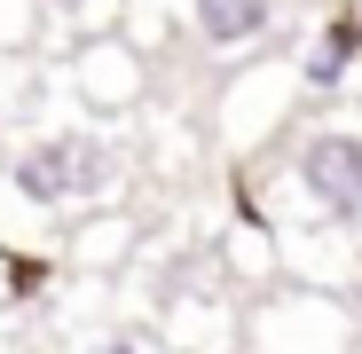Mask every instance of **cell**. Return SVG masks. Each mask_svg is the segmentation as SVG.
Wrapping results in <instances>:
<instances>
[{
    "mask_svg": "<svg viewBox=\"0 0 362 354\" xmlns=\"http://www.w3.org/2000/svg\"><path fill=\"white\" fill-rule=\"evenodd\" d=\"M299 110H308V95H299L291 47H268V55H252V64L221 71L213 95H205V142H213V165H221V173H252V165H268V158L291 142Z\"/></svg>",
    "mask_w": 362,
    "mask_h": 354,
    "instance_id": "obj_2",
    "label": "cell"
},
{
    "mask_svg": "<svg viewBox=\"0 0 362 354\" xmlns=\"http://www.w3.org/2000/svg\"><path fill=\"white\" fill-rule=\"evenodd\" d=\"M0 55H47V8L40 0H0Z\"/></svg>",
    "mask_w": 362,
    "mask_h": 354,
    "instance_id": "obj_10",
    "label": "cell"
},
{
    "mask_svg": "<svg viewBox=\"0 0 362 354\" xmlns=\"http://www.w3.org/2000/svg\"><path fill=\"white\" fill-rule=\"evenodd\" d=\"M55 87L71 95L79 118H103V126H118V118H134L150 95H158V64L127 40V32H103V40H79L64 55V71H55Z\"/></svg>",
    "mask_w": 362,
    "mask_h": 354,
    "instance_id": "obj_5",
    "label": "cell"
},
{
    "mask_svg": "<svg viewBox=\"0 0 362 354\" xmlns=\"http://www.w3.org/2000/svg\"><path fill=\"white\" fill-rule=\"evenodd\" d=\"M284 0H189V55L197 71H236L252 64V55H268L284 40Z\"/></svg>",
    "mask_w": 362,
    "mask_h": 354,
    "instance_id": "obj_6",
    "label": "cell"
},
{
    "mask_svg": "<svg viewBox=\"0 0 362 354\" xmlns=\"http://www.w3.org/2000/svg\"><path fill=\"white\" fill-rule=\"evenodd\" d=\"M47 95L40 55H0V126H32V102Z\"/></svg>",
    "mask_w": 362,
    "mask_h": 354,
    "instance_id": "obj_8",
    "label": "cell"
},
{
    "mask_svg": "<svg viewBox=\"0 0 362 354\" xmlns=\"http://www.w3.org/2000/svg\"><path fill=\"white\" fill-rule=\"evenodd\" d=\"M142 189V150L103 118H32L0 142V228H79L95 213H127Z\"/></svg>",
    "mask_w": 362,
    "mask_h": 354,
    "instance_id": "obj_1",
    "label": "cell"
},
{
    "mask_svg": "<svg viewBox=\"0 0 362 354\" xmlns=\"http://www.w3.org/2000/svg\"><path fill=\"white\" fill-rule=\"evenodd\" d=\"M291 64H299V95L308 110H346L362 102V0H315L291 24Z\"/></svg>",
    "mask_w": 362,
    "mask_h": 354,
    "instance_id": "obj_4",
    "label": "cell"
},
{
    "mask_svg": "<svg viewBox=\"0 0 362 354\" xmlns=\"http://www.w3.org/2000/svg\"><path fill=\"white\" fill-rule=\"evenodd\" d=\"M284 8H299V0H284Z\"/></svg>",
    "mask_w": 362,
    "mask_h": 354,
    "instance_id": "obj_11",
    "label": "cell"
},
{
    "mask_svg": "<svg viewBox=\"0 0 362 354\" xmlns=\"http://www.w3.org/2000/svg\"><path fill=\"white\" fill-rule=\"evenodd\" d=\"M236 354H362V323L346 307V291L284 276L260 300H245V338H236Z\"/></svg>",
    "mask_w": 362,
    "mask_h": 354,
    "instance_id": "obj_3",
    "label": "cell"
},
{
    "mask_svg": "<svg viewBox=\"0 0 362 354\" xmlns=\"http://www.w3.org/2000/svg\"><path fill=\"white\" fill-rule=\"evenodd\" d=\"M71 354H165V346H158V331L134 323V315H103V323H87V331L71 338Z\"/></svg>",
    "mask_w": 362,
    "mask_h": 354,
    "instance_id": "obj_9",
    "label": "cell"
},
{
    "mask_svg": "<svg viewBox=\"0 0 362 354\" xmlns=\"http://www.w3.org/2000/svg\"><path fill=\"white\" fill-rule=\"evenodd\" d=\"M40 8H47V55L64 64V55H71L79 40H103V32H118L127 0H40Z\"/></svg>",
    "mask_w": 362,
    "mask_h": 354,
    "instance_id": "obj_7",
    "label": "cell"
}]
</instances>
